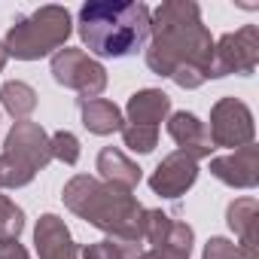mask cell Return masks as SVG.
Instances as JSON below:
<instances>
[{"instance_id":"cell-3","label":"cell","mask_w":259,"mask_h":259,"mask_svg":"<svg viewBox=\"0 0 259 259\" xmlns=\"http://www.w3.org/2000/svg\"><path fill=\"white\" fill-rule=\"evenodd\" d=\"M76 25L92 55L128 58L150 40V7L141 0H92L79 10Z\"/></svg>"},{"instance_id":"cell-9","label":"cell","mask_w":259,"mask_h":259,"mask_svg":"<svg viewBox=\"0 0 259 259\" xmlns=\"http://www.w3.org/2000/svg\"><path fill=\"white\" fill-rule=\"evenodd\" d=\"M195 180H198V162L177 150L156 165L150 177V189L162 198H180L186 189H192Z\"/></svg>"},{"instance_id":"cell-4","label":"cell","mask_w":259,"mask_h":259,"mask_svg":"<svg viewBox=\"0 0 259 259\" xmlns=\"http://www.w3.org/2000/svg\"><path fill=\"white\" fill-rule=\"evenodd\" d=\"M73 31V22H70V13L64 7H40L37 13L19 19L7 37H4V49L7 55L19 58V61H37V58H46L52 52H58L67 37Z\"/></svg>"},{"instance_id":"cell-19","label":"cell","mask_w":259,"mask_h":259,"mask_svg":"<svg viewBox=\"0 0 259 259\" xmlns=\"http://www.w3.org/2000/svg\"><path fill=\"white\" fill-rule=\"evenodd\" d=\"M119 135H122V144L135 153H153L159 144V128H150V125H128L125 122L119 128Z\"/></svg>"},{"instance_id":"cell-5","label":"cell","mask_w":259,"mask_h":259,"mask_svg":"<svg viewBox=\"0 0 259 259\" xmlns=\"http://www.w3.org/2000/svg\"><path fill=\"white\" fill-rule=\"evenodd\" d=\"M49 162H52V150H49V135L43 132V125L22 119L10 128V135L4 141L0 186H7V189L28 186L37 177V171H43Z\"/></svg>"},{"instance_id":"cell-17","label":"cell","mask_w":259,"mask_h":259,"mask_svg":"<svg viewBox=\"0 0 259 259\" xmlns=\"http://www.w3.org/2000/svg\"><path fill=\"white\" fill-rule=\"evenodd\" d=\"M0 101H4V110L16 122L28 119L37 110V92L28 82H19V79H13V82H7L4 89H0Z\"/></svg>"},{"instance_id":"cell-18","label":"cell","mask_w":259,"mask_h":259,"mask_svg":"<svg viewBox=\"0 0 259 259\" xmlns=\"http://www.w3.org/2000/svg\"><path fill=\"white\" fill-rule=\"evenodd\" d=\"M138 256H141V244H128L116 238H104L82 247V259H138Z\"/></svg>"},{"instance_id":"cell-22","label":"cell","mask_w":259,"mask_h":259,"mask_svg":"<svg viewBox=\"0 0 259 259\" xmlns=\"http://www.w3.org/2000/svg\"><path fill=\"white\" fill-rule=\"evenodd\" d=\"M192 241H195V238H180V241L153 247V250L141 253L138 259H189V256H192Z\"/></svg>"},{"instance_id":"cell-8","label":"cell","mask_w":259,"mask_h":259,"mask_svg":"<svg viewBox=\"0 0 259 259\" xmlns=\"http://www.w3.org/2000/svg\"><path fill=\"white\" fill-rule=\"evenodd\" d=\"M256 125H253V113L244 101L238 98H220L210 107V144L217 147H229V150H241L247 144H253Z\"/></svg>"},{"instance_id":"cell-11","label":"cell","mask_w":259,"mask_h":259,"mask_svg":"<svg viewBox=\"0 0 259 259\" xmlns=\"http://www.w3.org/2000/svg\"><path fill=\"white\" fill-rule=\"evenodd\" d=\"M34 247L40 259H79V247L61 217L43 213L34 229Z\"/></svg>"},{"instance_id":"cell-1","label":"cell","mask_w":259,"mask_h":259,"mask_svg":"<svg viewBox=\"0 0 259 259\" xmlns=\"http://www.w3.org/2000/svg\"><path fill=\"white\" fill-rule=\"evenodd\" d=\"M150 49L147 67L174 79L180 89H198L210 79L213 37L201 22V10L192 0H165L150 10Z\"/></svg>"},{"instance_id":"cell-24","label":"cell","mask_w":259,"mask_h":259,"mask_svg":"<svg viewBox=\"0 0 259 259\" xmlns=\"http://www.w3.org/2000/svg\"><path fill=\"white\" fill-rule=\"evenodd\" d=\"M0 259H31V253L19 241H0Z\"/></svg>"},{"instance_id":"cell-14","label":"cell","mask_w":259,"mask_h":259,"mask_svg":"<svg viewBox=\"0 0 259 259\" xmlns=\"http://www.w3.org/2000/svg\"><path fill=\"white\" fill-rule=\"evenodd\" d=\"M98 174H101V183H107L113 189H122V192H132L144 177L138 162H132L116 147H104L98 153Z\"/></svg>"},{"instance_id":"cell-10","label":"cell","mask_w":259,"mask_h":259,"mask_svg":"<svg viewBox=\"0 0 259 259\" xmlns=\"http://www.w3.org/2000/svg\"><path fill=\"white\" fill-rule=\"evenodd\" d=\"M210 174L232 189H253L259 183V147L247 144L229 156L210 159Z\"/></svg>"},{"instance_id":"cell-23","label":"cell","mask_w":259,"mask_h":259,"mask_svg":"<svg viewBox=\"0 0 259 259\" xmlns=\"http://www.w3.org/2000/svg\"><path fill=\"white\" fill-rule=\"evenodd\" d=\"M201 259H244V253H241V247H238L235 241L217 235V238H210V241L204 244Z\"/></svg>"},{"instance_id":"cell-6","label":"cell","mask_w":259,"mask_h":259,"mask_svg":"<svg viewBox=\"0 0 259 259\" xmlns=\"http://www.w3.org/2000/svg\"><path fill=\"white\" fill-rule=\"evenodd\" d=\"M52 76L58 85L79 92V98H98L107 89V70L101 61L85 55L82 49H58L52 55Z\"/></svg>"},{"instance_id":"cell-12","label":"cell","mask_w":259,"mask_h":259,"mask_svg":"<svg viewBox=\"0 0 259 259\" xmlns=\"http://www.w3.org/2000/svg\"><path fill=\"white\" fill-rule=\"evenodd\" d=\"M168 135L174 138L180 153H186L195 162L198 159H210V153H213V144L207 138V128H204V122L195 113H186V110L171 113L168 116Z\"/></svg>"},{"instance_id":"cell-20","label":"cell","mask_w":259,"mask_h":259,"mask_svg":"<svg viewBox=\"0 0 259 259\" xmlns=\"http://www.w3.org/2000/svg\"><path fill=\"white\" fill-rule=\"evenodd\" d=\"M22 229H25V210L7 195H0V241H19Z\"/></svg>"},{"instance_id":"cell-16","label":"cell","mask_w":259,"mask_h":259,"mask_svg":"<svg viewBox=\"0 0 259 259\" xmlns=\"http://www.w3.org/2000/svg\"><path fill=\"white\" fill-rule=\"evenodd\" d=\"M79 113H82L85 132L101 135V138L119 132V128L125 125L122 110H119L113 101H107V98H79Z\"/></svg>"},{"instance_id":"cell-25","label":"cell","mask_w":259,"mask_h":259,"mask_svg":"<svg viewBox=\"0 0 259 259\" xmlns=\"http://www.w3.org/2000/svg\"><path fill=\"white\" fill-rule=\"evenodd\" d=\"M7 58H10V55H7V49H4V40H0V70L7 67Z\"/></svg>"},{"instance_id":"cell-2","label":"cell","mask_w":259,"mask_h":259,"mask_svg":"<svg viewBox=\"0 0 259 259\" xmlns=\"http://www.w3.org/2000/svg\"><path fill=\"white\" fill-rule=\"evenodd\" d=\"M61 198H64V207L70 213H76L89 226L107 232L110 238L128 241V244H144L147 207L132 192L113 189L89 174H76L67 180Z\"/></svg>"},{"instance_id":"cell-13","label":"cell","mask_w":259,"mask_h":259,"mask_svg":"<svg viewBox=\"0 0 259 259\" xmlns=\"http://www.w3.org/2000/svg\"><path fill=\"white\" fill-rule=\"evenodd\" d=\"M226 223L238 235V247L244 259H259L256 247V223H259V201L256 198H235L226 207Z\"/></svg>"},{"instance_id":"cell-21","label":"cell","mask_w":259,"mask_h":259,"mask_svg":"<svg viewBox=\"0 0 259 259\" xmlns=\"http://www.w3.org/2000/svg\"><path fill=\"white\" fill-rule=\"evenodd\" d=\"M49 150H52V159L64 162V165H76L79 162V141L73 132H55L49 138Z\"/></svg>"},{"instance_id":"cell-15","label":"cell","mask_w":259,"mask_h":259,"mask_svg":"<svg viewBox=\"0 0 259 259\" xmlns=\"http://www.w3.org/2000/svg\"><path fill=\"white\" fill-rule=\"evenodd\" d=\"M128 125H150L159 128V122H165L171 116V98L162 89H141L128 98Z\"/></svg>"},{"instance_id":"cell-7","label":"cell","mask_w":259,"mask_h":259,"mask_svg":"<svg viewBox=\"0 0 259 259\" xmlns=\"http://www.w3.org/2000/svg\"><path fill=\"white\" fill-rule=\"evenodd\" d=\"M259 64V28L256 25H244L235 34H226L213 43V67H210V79L229 76V73H241L250 76Z\"/></svg>"}]
</instances>
